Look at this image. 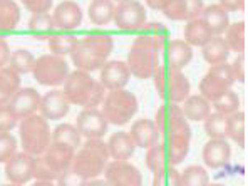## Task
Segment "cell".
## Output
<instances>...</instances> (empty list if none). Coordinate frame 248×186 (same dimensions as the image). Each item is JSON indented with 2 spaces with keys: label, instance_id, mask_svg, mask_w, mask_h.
Segmentation results:
<instances>
[{
  "label": "cell",
  "instance_id": "d4e9b609",
  "mask_svg": "<svg viewBox=\"0 0 248 186\" xmlns=\"http://www.w3.org/2000/svg\"><path fill=\"white\" fill-rule=\"evenodd\" d=\"M106 144H108L109 158H112L114 161H127L133 156L134 148H136L129 133H124V131L111 134V138H109V141Z\"/></svg>",
  "mask_w": 248,
  "mask_h": 186
},
{
  "label": "cell",
  "instance_id": "7a4b0ae2",
  "mask_svg": "<svg viewBox=\"0 0 248 186\" xmlns=\"http://www.w3.org/2000/svg\"><path fill=\"white\" fill-rule=\"evenodd\" d=\"M163 47H165L163 42L153 41L143 35L134 39L126 62L131 74H134V78L138 79L153 78L156 69L163 65Z\"/></svg>",
  "mask_w": 248,
  "mask_h": 186
},
{
  "label": "cell",
  "instance_id": "c3c4849f",
  "mask_svg": "<svg viewBox=\"0 0 248 186\" xmlns=\"http://www.w3.org/2000/svg\"><path fill=\"white\" fill-rule=\"evenodd\" d=\"M86 183H87L86 178L81 176V174L72 170V168H69L67 171H64V173L57 178V186H86Z\"/></svg>",
  "mask_w": 248,
  "mask_h": 186
},
{
  "label": "cell",
  "instance_id": "d6a6232c",
  "mask_svg": "<svg viewBox=\"0 0 248 186\" xmlns=\"http://www.w3.org/2000/svg\"><path fill=\"white\" fill-rule=\"evenodd\" d=\"M52 143L67 146L71 149H78L81 148V134H79L78 127L74 124H59L56 129L52 131Z\"/></svg>",
  "mask_w": 248,
  "mask_h": 186
},
{
  "label": "cell",
  "instance_id": "ee69618b",
  "mask_svg": "<svg viewBox=\"0 0 248 186\" xmlns=\"http://www.w3.org/2000/svg\"><path fill=\"white\" fill-rule=\"evenodd\" d=\"M143 37H149L153 41H158L166 44V41L170 39V31L159 22H148V24L143 25Z\"/></svg>",
  "mask_w": 248,
  "mask_h": 186
},
{
  "label": "cell",
  "instance_id": "60d3db41",
  "mask_svg": "<svg viewBox=\"0 0 248 186\" xmlns=\"http://www.w3.org/2000/svg\"><path fill=\"white\" fill-rule=\"evenodd\" d=\"M213 108H215V111L218 112V114H221V116H232V114H235L236 111H238V108H240V99H238V96H236L235 93H233L232 89L228 91V93H225L223 96H220L217 101H213Z\"/></svg>",
  "mask_w": 248,
  "mask_h": 186
},
{
  "label": "cell",
  "instance_id": "e0dca14e",
  "mask_svg": "<svg viewBox=\"0 0 248 186\" xmlns=\"http://www.w3.org/2000/svg\"><path fill=\"white\" fill-rule=\"evenodd\" d=\"M205 3L200 0H166L163 14L170 20H195L200 19Z\"/></svg>",
  "mask_w": 248,
  "mask_h": 186
},
{
  "label": "cell",
  "instance_id": "7bdbcfd3",
  "mask_svg": "<svg viewBox=\"0 0 248 186\" xmlns=\"http://www.w3.org/2000/svg\"><path fill=\"white\" fill-rule=\"evenodd\" d=\"M153 186H181V174L174 168H166L155 173Z\"/></svg>",
  "mask_w": 248,
  "mask_h": 186
},
{
  "label": "cell",
  "instance_id": "8fae6325",
  "mask_svg": "<svg viewBox=\"0 0 248 186\" xmlns=\"http://www.w3.org/2000/svg\"><path fill=\"white\" fill-rule=\"evenodd\" d=\"M116 27L121 31H141L146 24V9L141 2L123 0L116 3L114 19Z\"/></svg>",
  "mask_w": 248,
  "mask_h": 186
},
{
  "label": "cell",
  "instance_id": "db71d44e",
  "mask_svg": "<svg viewBox=\"0 0 248 186\" xmlns=\"http://www.w3.org/2000/svg\"><path fill=\"white\" fill-rule=\"evenodd\" d=\"M86 186H109V185L106 180H97V178H94V180H87Z\"/></svg>",
  "mask_w": 248,
  "mask_h": 186
},
{
  "label": "cell",
  "instance_id": "30bf717a",
  "mask_svg": "<svg viewBox=\"0 0 248 186\" xmlns=\"http://www.w3.org/2000/svg\"><path fill=\"white\" fill-rule=\"evenodd\" d=\"M34 79L42 86L56 87L64 84L69 76V65L64 57L54 56V54H46L35 59V65L32 69Z\"/></svg>",
  "mask_w": 248,
  "mask_h": 186
},
{
  "label": "cell",
  "instance_id": "e575fe53",
  "mask_svg": "<svg viewBox=\"0 0 248 186\" xmlns=\"http://www.w3.org/2000/svg\"><path fill=\"white\" fill-rule=\"evenodd\" d=\"M225 42H227L228 49L233 52H245L247 46V24L245 22H235V24L228 25L225 31Z\"/></svg>",
  "mask_w": 248,
  "mask_h": 186
},
{
  "label": "cell",
  "instance_id": "2e32d148",
  "mask_svg": "<svg viewBox=\"0 0 248 186\" xmlns=\"http://www.w3.org/2000/svg\"><path fill=\"white\" fill-rule=\"evenodd\" d=\"M10 109L14 111L17 119H25L29 116H34L35 111L41 106V94L34 87H20L14 97L10 99Z\"/></svg>",
  "mask_w": 248,
  "mask_h": 186
},
{
  "label": "cell",
  "instance_id": "7dc6e473",
  "mask_svg": "<svg viewBox=\"0 0 248 186\" xmlns=\"http://www.w3.org/2000/svg\"><path fill=\"white\" fill-rule=\"evenodd\" d=\"M232 65V72L235 81L238 82H247V76H248V69H247V52H240L236 56V59L233 61Z\"/></svg>",
  "mask_w": 248,
  "mask_h": 186
},
{
  "label": "cell",
  "instance_id": "1f68e13d",
  "mask_svg": "<svg viewBox=\"0 0 248 186\" xmlns=\"http://www.w3.org/2000/svg\"><path fill=\"white\" fill-rule=\"evenodd\" d=\"M114 10H116V3L111 0H94L89 3V20L94 25H108L109 22L114 19Z\"/></svg>",
  "mask_w": 248,
  "mask_h": 186
},
{
  "label": "cell",
  "instance_id": "6da1fadb",
  "mask_svg": "<svg viewBox=\"0 0 248 186\" xmlns=\"http://www.w3.org/2000/svg\"><path fill=\"white\" fill-rule=\"evenodd\" d=\"M114 47V41L109 34H89L78 39L74 50L71 54L72 64L78 71L93 72L103 69Z\"/></svg>",
  "mask_w": 248,
  "mask_h": 186
},
{
  "label": "cell",
  "instance_id": "484cf974",
  "mask_svg": "<svg viewBox=\"0 0 248 186\" xmlns=\"http://www.w3.org/2000/svg\"><path fill=\"white\" fill-rule=\"evenodd\" d=\"M200 19L208 25V29H210L213 35H221L230 25L228 14L218 3H211V5L205 7Z\"/></svg>",
  "mask_w": 248,
  "mask_h": 186
},
{
  "label": "cell",
  "instance_id": "d590c367",
  "mask_svg": "<svg viewBox=\"0 0 248 186\" xmlns=\"http://www.w3.org/2000/svg\"><path fill=\"white\" fill-rule=\"evenodd\" d=\"M20 9L19 3L12 0H0V32L14 31L19 25Z\"/></svg>",
  "mask_w": 248,
  "mask_h": 186
},
{
  "label": "cell",
  "instance_id": "bcb514c9",
  "mask_svg": "<svg viewBox=\"0 0 248 186\" xmlns=\"http://www.w3.org/2000/svg\"><path fill=\"white\" fill-rule=\"evenodd\" d=\"M17 121L19 119L16 118L9 104L0 106V133H10L17 126Z\"/></svg>",
  "mask_w": 248,
  "mask_h": 186
},
{
  "label": "cell",
  "instance_id": "4fadbf2b",
  "mask_svg": "<svg viewBox=\"0 0 248 186\" xmlns=\"http://www.w3.org/2000/svg\"><path fill=\"white\" fill-rule=\"evenodd\" d=\"M108 121L99 109H82L76 119L79 134L86 140H101L108 133Z\"/></svg>",
  "mask_w": 248,
  "mask_h": 186
},
{
  "label": "cell",
  "instance_id": "74e56055",
  "mask_svg": "<svg viewBox=\"0 0 248 186\" xmlns=\"http://www.w3.org/2000/svg\"><path fill=\"white\" fill-rule=\"evenodd\" d=\"M34 65H35V57L29 49H17L10 54L9 67L12 69V71H16L19 76L32 72Z\"/></svg>",
  "mask_w": 248,
  "mask_h": 186
},
{
  "label": "cell",
  "instance_id": "6f0895ef",
  "mask_svg": "<svg viewBox=\"0 0 248 186\" xmlns=\"http://www.w3.org/2000/svg\"><path fill=\"white\" fill-rule=\"evenodd\" d=\"M208 186H223V185H220V183H211V185H208Z\"/></svg>",
  "mask_w": 248,
  "mask_h": 186
},
{
  "label": "cell",
  "instance_id": "f6af8a7d",
  "mask_svg": "<svg viewBox=\"0 0 248 186\" xmlns=\"http://www.w3.org/2000/svg\"><path fill=\"white\" fill-rule=\"evenodd\" d=\"M17 153V140L10 133H0V163H7Z\"/></svg>",
  "mask_w": 248,
  "mask_h": 186
},
{
  "label": "cell",
  "instance_id": "52a82bcc",
  "mask_svg": "<svg viewBox=\"0 0 248 186\" xmlns=\"http://www.w3.org/2000/svg\"><path fill=\"white\" fill-rule=\"evenodd\" d=\"M153 79H155L158 96L161 99L168 101V103H173V104L183 103L186 97L189 96L191 86H189L188 78H186L183 71H180V69L168 67V65L163 64L155 71Z\"/></svg>",
  "mask_w": 248,
  "mask_h": 186
},
{
  "label": "cell",
  "instance_id": "f35d334b",
  "mask_svg": "<svg viewBox=\"0 0 248 186\" xmlns=\"http://www.w3.org/2000/svg\"><path fill=\"white\" fill-rule=\"evenodd\" d=\"M29 29L39 39H49L52 34H56V24L50 14H42V16H32L29 20Z\"/></svg>",
  "mask_w": 248,
  "mask_h": 186
},
{
  "label": "cell",
  "instance_id": "277c9868",
  "mask_svg": "<svg viewBox=\"0 0 248 186\" xmlns=\"http://www.w3.org/2000/svg\"><path fill=\"white\" fill-rule=\"evenodd\" d=\"M109 151L103 140H87L78 153H74L72 170L78 171L86 180H94L104 173L108 166Z\"/></svg>",
  "mask_w": 248,
  "mask_h": 186
},
{
  "label": "cell",
  "instance_id": "ab89813d",
  "mask_svg": "<svg viewBox=\"0 0 248 186\" xmlns=\"http://www.w3.org/2000/svg\"><path fill=\"white\" fill-rule=\"evenodd\" d=\"M181 174V186H208L210 176L202 166H188Z\"/></svg>",
  "mask_w": 248,
  "mask_h": 186
},
{
  "label": "cell",
  "instance_id": "f546056e",
  "mask_svg": "<svg viewBox=\"0 0 248 186\" xmlns=\"http://www.w3.org/2000/svg\"><path fill=\"white\" fill-rule=\"evenodd\" d=\"M225 134L227 138L236 143L240 148H245L247 144V116L245 112L236 111L235 114L228 116L225 124Z\"/></svg>",
  "mask_w": 248,
  "mask_h": 186
},
{
  "label": "cell",
  "instance_id": "603a6c76",
  "mask_svg": "<svg viewBox=\"0 0 248 186\" xmlns=\"http://www.w3.org/2000/svg\"><path fill=\"white\" fill-rule=\"evenodd\" d=\"M232 158V146L225 140H210L203 148V161L211 170H220Z\"/></svg>",
  "mask_w": 248,
  "mask_h": 186
},
{
  "label": "cell",
  "instance_id": "816d5d0a",
  "mask_svg": "<svg viewBox=\"0 0 248 186\" xmlns=\"http://www.w3.org/2000/svg\"><path fill=\"white\" fill-rule=\"evenodd\" d=\"M10 54L12 52H10L9 44L0 37V69L7 67V64H9V61H10Z\"/></svg>",
  "mask_w": 248,
  "mask_h": 186
},
{
  "label": "cell",
  "instance_id": "681fc988",
  "mask_svg": "<svg viewBox=\"0 0 248 186\" xmlns=\"http://www.w3.org/2000/svg\"><path fill=\"white\" fill-rule=\"evenodd\" d=\"M24 7L32 12V16H42V14H49L52 9V2L50 0H24Z\"/></svg>",
  "mask_w": 248,
  "mask_h": 186
},
{
  "label": "cell",
  "instance_id": "4dcf8cb0",
  "mask_svg": "<svg viewBox=\"0 0 248 186\" xmlns=\"http://www.w3.org/2000/svg\"><path fill=\"white\" fill-rule=\"evenodd\" d=\"M20 89V76L7 65L0 69V106L10 103L14 94Z\"/></svg>",
  "mask_w": 248,
  "mask_h": 186
},
{
  "label": "cell",
  "instance_id": "cb8c5ba5",
  "mask_svg": "<svg viewBox=\"0 0 248 186\" xmlns=\"http://www.w3.org/2000/svg\"><path fill=\"white\" fill-rule=\"evenodd\" d=\"M165 65L174 69H183L193 59V49L185 41H170L163 47Z\"/></svg>",
  "mask_w": 248,
  "mask_h": 186
},
{
  "label": "cell",
  "instance_id": "9a60e30c",
  "mask_svg": "<svg viewBox=\"0 0 248 186\" xmlns=\"http://www.w3.org/2000/svg\"><path fill=\"white\" fill-rule=\"evenodd\" d=\"M155 124L159 131V136L166 138L170 134L180 131L181 127H185L188 121H186L183 111H181V106L168 103L156 111Z\"/></svg>",
  "mask_w": 248,
  "mask_h": 186
},
{
  "label": "cell",
  "instance_id": "f5cc1de1",
  "mask_svg": "<svg viewBox=\"0 0 248 186\" xmlns=\"http://www.w3.org/2000/svg\"><path fill=\"white\" fill-rule=\"evenodd\" d=\"M165 5H166V0H159V2H155V0H149V2H148V7H151V9H155V10H159V12H163Z\"/></svg>",
  "mask_w": 248,
  "mask_h": 186
},
{
  "label": "cell",
  "instance_id": "f1b7e54d",
  "mask_svg": "<svg viewBox=\"0 0 248 186\" xmlns=\"http://www.w3.org/2000/svg\"><path fill=\"white\" fill-rule=\"evenodd\" d=\"M202 49H203V59H205L211 67H213V65L225 64V62L228 61L230 49L221 35H213V39H211L205 47H202Z\"/></svg>",
  "mask_w": 248,
  "mask_h": 186
},
{
  "label": "cell",
  "instance_id": "3957f363",
  "mask_svg": "<svg viewBox=\"0 0 248 186\" xmlns=\"http://www.w3.org/2000/svg\"><path fill=\"white\" fill-rule=\"evenodd\" d=\"M65 97L71 104L82 106L84 109H97L103 104L106 97V89L99 81H94L89 72L78 71L69 72L67 79L64 81Z\"/></svg>",
  "mask_w": 248,
  "mask_h": 186
},
{
  "label": "cell",
  "instance_id": "44dd1931",
  "mask_svg": "<svg viewBox=\"0 0 248 186\" xmlns=\"http://www.w3.org/2000/svg\"><path fill=\"white\" fill-rule=\"evenodd\" d=\"M52 19L56 27L62 29V31H74L82 22V10L76 2L65 0V2H61L56 7V10L52 14Z\"/></svg>",
  "mask_w": 248,
  "mask_h": 186
},
{
  "label": "cell",
  "instance_id": "5bb4252c",
  "mask_svg": "<svg viewBox=\"0 0 248 186\" xmlns=\"http://www.w3.org/2000/svg\"><path fill=\"white\" fill-rule=\"evenodd\" d=\"M35 173V156L27 153H16L5 163V176L10 183L25 185L34 178Z\"/></svg>",
  "mask_w": 248,
  "mask_h": 186
},
{
  "label": "cell",
  "instance_id": "83f0119b",
  "mask_svg": "<svg viewBox=\"0 0 248 186\" xmlns=\"http://www.w3.org/2000/svg\"><path fill=\"white\" fill-rule=\"evenodd\" d=\"M213 39V34L202 19L189 20L185 27V42L189 47H205Z\"/></svg>",
  "mask_w": 248,
  "mask_h": 186
},
{
  "label": "cell",
  "instance_id": "9f6ffc18",
  "mask_svg": "<svg viewBox=\"0 0 248 186\" xmlns=\"http://www.w3.org/2000/svg\"><path fill=\"white\" fill-rule=\"evenodd\" d=\"M0 186H24V185H17V183H7V185H0Z\"/></svg>",
  "mask_w": 248,
  "mask_h": 186
},
{
  "label": "cell",
  "instance_id": "ba28073f",
  "mask_svg": "<svg viewBox=\"0 0 248 186\" xmlns=\"http://www.w3.org/2000/svg\"><path fill=\"white\" fill-rule=\"evenodd\" d=\"M103 116L108 124L124 126L138 112V97L126 89L109 91L103 101Z\"/></svg>",
  "mask_w": 248,
  "mask_h": 186
},
{
  "label": "cell",
  "instance_id": "836d02e7",
  "mask_svg": "<svg viewBox=\"0 0 248 186\" xmlns=\"http://www.w3.org/2000/svg\"><path fill=\"white\" fill-rule=\"evenodd\" d=\"M144 161L148 170H151L153 173H158V171L166 170V168H173L165 143H158L153 146V148H149L148 153H146Z\"/></svg>",
  "mask_w": 248,
  "mask_h": 186
},
{
  "label": "cell",
  "instance_id": "11a10c76",
  "mask_svg": "<svg viewBox=\"0 0 248 186\" xmlns=\"http://www.w3.org/2000/svg\"><path fill=\"white\" fill-rule=\"evenodd\" d=\"M32 186H57V185H54L52 181H35Z\"/></svg>",
  "mask_w": 248,
  "mask_h": 186
},
{
  "label": "cell",
  "instance_id": "7c38bea8",
  "mask_svg": "<svg viewBox=\"0 0 248 186\" xmlns=\"http://www.w3.org/2000/svg\"><path fill=\"white\" fill-rule=\"evenodd\" d=\"M109 186H143L140 170L127 161H111L104 170Z\"/></svg>",
  "mask_w": 248,
  "mask_h": 186
},
{
  "label": "cell",
  "instance_id": "9c48e42d",
  "mask_svg": "<svg viewBox=\"0 0 248 186\" xmlns=\"http://www.w3.org/2000/svg\"><path fill=\"white\" fill-rule=\"evenodd\" d=\"M233 84H235V78H233L232 65L228 62L213 65L200 82V93H202L200 96L205 97L208 103H213L225 93H228Z\"/></svg>",
  "mask_w": 248,
  "mask_h": 186
},
{
  "label": "cell",
  "instance_id": "8d00e7d4",
  "mask_svg": "<svg viewBox=\"0 0 248 186\" xmlns=\"http://www.w3.org/2000/svg\"><path fill=\"white\" fill-rule=\"evenodd\" d=\"M47 44H49V50L54 56L64 57L72 54L76 44H78V37L69 34H52L47 39Z\"/></svg>",
  "mask_w": 248,
  "mask_h": 186
},
{
  "label": "cell",
  "instance_id": "d6986e66",
  "mask_svg": "<svg viewBox=\"0 0 248 186\" xmlns=\"http://www.w3.org/2000/svg\"><path fill=\"white\" fill-rule=\"evenodd\" d=\"M163 143H165L168 149V155H170L173 168L180 165L186 158V155L189 151V144H191V127H189V124H186L185 127H181L176 133L166 136Z\"/></svg>",
  "mask_w": 248,
  "mask_h": 186
},
{
  "label": "cell",
  "instance_id": "4316f807",
  "mask_svg": "<svg viewBox=\"0 0 248 186\" xmlns=\"http://www.w3.org/2000/svg\"><path fill=\"white\" fill-rule=\"evenodd\" d=\"M181 111H183L186 121H205L211 114V104L200 94H195V96H188L183 101Z\"/></svg>",
  "mask_w": 248,
  "mask_h": 186
},
{
  "label": "cell",
  "instance_id": "7402d4cb",
  "mask_svg": "<svg viewBox=\"0 0 248 186\" xmlns=\"http://www.w3.org/2000/svg\"><path fill=\"white\" fill-rule=\"evenodd\" d=\"M129 136L133 140L134 146L143 149L153 148L155 144L159 143V138H161L155 121H151V119H138V121H134V124L131 126Z\"/></svg>",
  "mask_w": 248,
  "mask_h": 186
},
{
  "label": "cell",
  "instance_id": "5b68a950",
  "mask_svg": "<svg viewBox=\"0 0 248 186\" xmlns=\"http://www.w3.org/2000/svg\"><path fill=\"white\" fill-rule=\"evenodd\" d=\"M74 153V149L67 148V146L50 143L44 155L35 156L34 178H37V181L57 180L64 171H67L72 166Z\"/></svg>",
  "mask_w": 248,
  "mask_h": 186
},
{
  "label": "cell",
  "instance_id": "ffe728a7",
  "mask_svg": "<svg viewBox=\"0 0 248 186\" xmlns=\"http://www.w3.org/2000/svg\"><path fill=\"white\" fill-rule=\"evenodd\" d=\"M41 116L49 121V119H62L71 111V103L65 97V94L59 89H52L41 97V106H39Z\"/></svg>",
  "mask_w": 248,
  "mask_h": 186
},
{
  "label": "cell",
  "instance_id": "b9f144b4",
  "mask_svg": "<svg viewBox=\"0 0 248 186\" xmlns=\"http://www.w3.org/2000/svg\"><path fill=\"white\" fill-rule=\"evenodd\" d=\"M225 124H227V116H221L218 112L210 114L205 119V133L210 136V140H225Z\"/></svg>",
  "mask_w": 248,
  "mask_h": 186
},
{
  "label": "cell",
  "instance_id": "8992f818",
  "mask_svg": "<svg viewBox=\"0 0 248 186\" xmlns=\"http://www.w3.org/2000/svg\"><path fill=\"white\" fill-rule=\"evenodd\" d=\"M22 148L27 155L41 156L52 143V129L44 116L34 114L22 119L19 126Z\"/></svg>",
  "mask_w": 248,
  "mask_h": 186
},
{
  "label": "cell",
  "instance_id": "f907efd6",
  "mask_svg": "<svg viewBox=\"0 0 248 186\" xmlns=\"http://www.w3.org/2000/svg\"><path fill=\"white\" fill-rule=\"evenodd\" d=\"M218 5L228 14V12H240V10L245 9L247 3L243 0H221V2H218Z\"/></svg>",
  "mask_w": 248,
  "mask_h": 186
},
{
  "label": "cell",
  "instance_id": "ac0fdd59",
  "mask_svg": "<svg viewBox=\"0 0 248 186\" xmlns=\"http://www.w3.org/2000/svg\"><path fill=\"white\" fill-rule=\"evenodd\" d=\"M131 72L126 62L123 61H108L106 65L101 69V84L104 86V89L109 91H118L124 89L126 84L129 82Z\"/></svg>",
  "mask_w": 248,
  "mask_h": 186
}]
</instances>
